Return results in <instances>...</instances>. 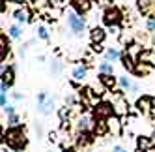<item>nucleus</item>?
<instances>
[{"instance_id":"nucleus-13","label":"nucleus","mask_w":155,"mask_h":152,"mask_svg":"<svg viewBox=\"0 0 155 152\" xmlns=\"http://www.w3.org/2000/svg\"><path fill=\"white\" fill-rule=\"evenodd\" d=\"M94 124H95V118L94 116H81L79 122H77V130L79 132H94Z\"/></svg>"},{"instance_id":"nucleus-23","label":"nucleus","mask_w":155,"mask_h":152,"mask_svg":"<svg viewBox=\"0 0 155 152\" xmlns=\"http://www.w3.org/2000/svg\"><path fill=\"white\" fill-rule=\"evenodd\" d=\"M94 133L97 137H105L107 133H110L108 132V122L107 120H95V124H94Z\"/></svg>"},{"instance_id":"nucleus-27","label":"nucleus","mask_w":155,"mask_h":152,"mask_svg":"<svg viewBox=\"0 0 155 152\" xmlns=\"http://www.w3.org/2000/svg\"><path fill=\"white\" fill-rule=\"evenodd\" d=\"M38 38L39 40H43V41H49V38H51V34H49V28L45 26V25H38Z\"/></svg>"},{"instance_id":"nucleus-20","label":"nucleus","mask_w":155,"mask_h":152,"mask_svg":"<svg viewBox=\"0 0 155 152\" xmlns=\"http://www.w3.org/2000/svg\"><path fill=\"white\" fill-rule=\"evenodd\" d=\"M118 85H120V88L121 90H127V92H138V85L137 83H133L127 75H124V77H120L118 79Z\"/></svg>"},{"instance_id":"nucleus-30","label":"nucleus","mask_w":155,"mask_h":152,"mask_svg":"<svg viewBox=\"0 0 155 152\" xmlns=\"http://www.w3.org/2000/svg\"><path fill=\"white\" fill-rule=\"evenodd\" d=\"M58 116H60L62 122H68V118H69V107H68V105L60 107V109H58Z\"/></svg>"},{"instance_id":"nucleus-10","label":"nucleus","mask_w":155,"mask_h":152,"mask_svg":"<svg viewBox=\"0 0 155 152\" xmlns=\"http://www.w3.org/2000/svg\"><path fill=\"white\" fill-rule=\"evenodd\" d=\"M153 71V62H146V60H138L137 62V66H135V71H133V73H135L137 75V77H148V75Z\"/></svg>"},{"instance_id":"nucleus-6","label":"nucleus","mask_w":155,"mask_h":152,"mask_svg":"<svg viewBox=\"0 0 155 152\" xmlns=\"http://www.w3.org/2000/svg\"><path fill=\"white\" fill-rule=\"evenodd\" d=\"M114 111H116V116H124L129 113V103L124 98V90H116L114 92Z\"/></svg>"},{"instance_id":"nucleus-29","label":"nucleus","mask_w":155,"mask_h":152,"mask_svg":"<svg viewBox=\"0 0 155 152\" xmlns=\"http://www.w3.org/2000/svg\"><path fill=\"white\" fill-rule=\"evenodd\" d=\"M15 126H21V118H19L17 113L8 116V128H15Z\"/></svg>"},{"instance_id":"nucleus-7","label":"nucleus","mask_w":155,"mask_h":152,"mask_svg":"<svg viewBox=\"0 0 155 152\" xmlns=\"http://www.w3.org/2000/svg\"><path fill=\"white\" fill-rule=\"evenodd\" d=\"M137 9L144 17H155V0H137Z\"/></svg>"},{"instance_id":"nucleus-34","label":"nucleus","mask_w":155,"mask_h":152,"mask_svg":"<svg viewBox=\"0 0 155 152\" xmlns=\"http://www.w3.org/2000/svg\"><path fill=\"white\" fill-rule=\"evenodd\" d=\"M0 105H2V109L8 105V92H0Z\"/></svg>"},{"instance_id":"nucleus-3","label":"nucleus","mask_w":155,"mask_h":152,"mask_svg":"<svg viewBox=\"0 0 155 152\" xmlns=\"http://www.w3.org/2000/svg\"><path fill=\"white\" fill-rule=\"evenodd\" d=\"M65 17H68V26L69 30L73 32L75 36H82V32L86 30V21L81 13H77L75 9H69L68 13H65Z\"/></svg>"},{"instance_id":"nucleus-37","label":"nucleus","mask_w":155,"mask_h":152,"mask_svg":"<svg viewBox=\"0 0 155 152\" xmlns=\"http://www.w3.org/2000/svg\"><path fill=\"white\" fill-rule=\"evenodd\" d=\"M62 152H79V148H77V147H65Z\"/></svg>"},{"instance_id":"nucleus-39","label":"nucleus","mask_w":155,"mask_h":152,"mask_svg":"<svg viewBox=\"0 0 155 152\" xmlns=\"http://www.w3.org/2000/svg\"><path fill=\"white\" fill-rule=\"evenodd\" d=\"M47 152H58V150H54V148H51V150H47Z\"/></svg>"},{"instance_id":"nucleus-2","label":"nucleus","mask_w":155,"mask_h":152,"mask_svg":"<svg viewBox=\"0 0 155 152\" xmlns=\"http://www.w3.org/2000/svg\"><path fill=\"white\" fill-rule=\"evenodd\" d=\"M116 111H114V103L112 102H107V100H101L94 105L92 109V116L95 120H108L110 116H114Z\"/></svg>"},{"instance_id":"nucleus-8","label":"nucleus","mask_w":155,"mask_h":152,"mask_svg":"<svg viewBox=\"0 0 155 152\" xmlns=\"http://www.w3.org/2000/svg\"><path fill=\"white\" fill-rule=\"evenodd\" d=\"M95 137H97V135H95L94 132H79V133H77V139H75V145H77V148L86 150L88 147L94 143Z\"/></svg>"},{"instance_id":"nucleus-5","label":"nucleus","mask_w":155,"mask_h":152,"mask_svg":"<svg viewBox=\"0 0 155 152\" xmlns=\"http://www.w3.org/2000/svg\"><path fill=\"white\" fill-rule=\"evenodd\" d=\"M54 107H56L54 105V98H51L47 90H41L38 94V113L43 116H49V115H52Z\"/></svg>"},{"instance_id":"nucleus-16","label":"nucleus","mask_w":155,"mask_h":152,"mask_svg":"<svg viewBox=\"0 0 155 152\" xmlns=\"http://www.w3.org/2000/svg\"><path fill=\"white\" fill-rule=\"evenodd\" d=\"M92 6H94L92 0H73V9L77 13H81V15L88 13L92 9Z\"/></svg>"},{"instance_id":"nucleus-21","label":"nucleus","mask_w":155,"mask_h":152,"mask_svg":"<svg viewBox=\"0 0 155 152\" xmlns=\"http://www.w3.org/2000/svg\"><path fill=\"white\" fill-rule=\"evenodd\" d=\"M107 122H108V132H110V133L116 135V137L121 135V122H120V118H118L116 115H114V116H110Z\"/></svg>"},{"instance_id":"nucleus-32","label":"nucleus","mask_w":155,"mask_h":152,"mask_svg":"<svg viewBox=\"0 0 155 152\" xmlns=\"http://www.w3.org/2000/svg\"><path fill=\"white\" fill-rule=\"evenodd\" d=\"M4 113H6L8 116H9V115H15V113H17V109H15V105H13V103H8V105L4 107Z\"/></svg>"},{"instance_id":"nucleus-18","label":"nucleus","mask_w":155,"mask_h":152,"mask_svg":"<svg viewBox=\"0 0 155 152\" xmlns=\"http://www.w3.org/2000/svg\"><path fill=\"white\" fill-rule=\"evenodd\" d=\"M121 66H124V70H127V71H135V66H137V62L133 60V55L125 49L124 53H121Z\"/></svg>"},{"instance_id":"nucleus-42","label":"nucleus","mask_w":155,"mask_h":152,"mask_svg":"<svg viewBox=\"0 0 155 152\" xmlns=\"http://www.w3.org/2000/svg\"><path fill=\"white\" fill-rule=\"evenodd\" d=\"M84 152H90V150H84Z\"/></svg>"},{"instance_id":"nucleus-41","label":"nucleus","mask_w":155,"mask_h":152,"mask_svg":"<svg viewBox=\"0 0 155 152\" xmlns=\"http://www.w3.org/2000/svg\"><path fill=\"white\" fill-rule=\"evenodd\" d=\"M97 152H105V150H97Z\"/></svg>"},{"instance_id":"nucleus-14","label":"nucleus","mask_w":155,"mask_h":152,"mask_svg":"<svg viewBox=\"0 0 155 152\" xmlns=\"http://www.w3.org/2000/svg\"><path fill=\"white\" fill-rule=\"evenodd\" d=\"M107 38V32L101 28V26H94L90 30V40H92V45H101Z\"/></svg>"},{"instance_id":"nucleus-43","label":"nucleus","mask_w":155,"mask_h":152,"mask_svg":"<svg viewBox=\"0 0 155 152\" xmlns=\"http://www.w3.org/2000/svg\"><path fill=\"white\" fill-rule=\"evenodd\" d=\"M153 124H155V118H153Z\"/></svg>"},{"instance_id":"nucleus-25","label":"nucleus","mask_w":155,"mask_h":152,"mask_svg":"<svg viewBox=\"0 0 155 152\" xmlns=\"http://www.w3.org/2000/svg\"><path fill=\"white\" fill-rule=\"evenodd\" d=\"M8 36L12 40H21V38H23V25H19V23L9 25L8 26Z\"/></svg>"},{"instance_id":"nucleus-28","label":"nucleus","mask_w":155,"mask_h":152,"mask_svg":"<svg viewBox=\"0 0 155 152\" xmlns=\"http://www.w3.org/2000/svg\"><path fill=\"white\" fill-rule=\"evenodd\" d=\"M51 71H52L54 75H60V73L64 71V64H62L60 60H56V58L51 60Z\"/></svg>"},{"instance_id":"nucleus-35","label":"nucleus","mask_w":155,"mask_h":152,"mask_svg":"<svg viewBox=\"0 0 155 152\" xmlns=\"http://www.w3.org/2000/svg\"><path fill=\"white\" fill-rule=\"evenodd\" d=\"M112 152H127V148L121 147V145H114V147H112Z\"/></svg>"},{"instance_id":"nucleus-26","label":"nucleus","mask_w":155,"mask_h":152,"mask_svg":"<svg viewBox=\"0 0 155 152\" xmlns=\"http://www.w3.org/2000/svg\"><path fill=\"white\" fill-rule=\"evenodd\" d=\"M97 70H99V73H110V75H112V73H114V64L103 58L101 62L97 64Z\"/></svg>"},{"instance_id":"nucleus-24","label":"nucleus","mask_w":155,"mask_h":152,"mask_svg":"<svg viewBox=\"0 0 155 152\" xmlns=\"http://www.w3.org/2000/svg\"><path fill=\"white\" fill-rule=\"evenodd\" d=\"M137 148H138V152H150L151 150V139L146 135H138L137 137Z\"/></svg>"},{"instance_id":"nucleus-36","label":"nucleus","mask_w":155,"mask_h":152,"mask_svg":"<svg viewBox=\"0 0 155 152\" xmlns=\"http://www.w3.org/2000/svg\"><path fill=\"white\" fill-rule=\"evenodd\" d=\"M12 96H13V100H15V102H21V100H23V98H25V96L21 94V92H13Z\"/></svg>"},{"instance_id":"nucleus-17","label":"nucleus","mask_w":155,"mask_h":152,"mask_svg":"<svg viewBox=\"0 0 155 152\" xmlns=\"http://www.w3.org/2000/svg\"><path fill=\"white\" fill-rule=\"evenodd\" d=\"M2 83H6L8 86H13L15 85V68L13 66H2Z\"/></svg>"},{"instance_id":"nucleus-12","label":"nucleus","mask_w":155,"mask_h":152,"mask_svg":"<svg viewBox=\"0 0 155 152\" xmlns=\"http://www.w3.org/2000/svg\"><path fill=\"white\" fill-rule=\"evenodd\" d=\"M13 19H15V23H19V25H26V23L32 21V13L28 12L26 8H17L13 12Z\"/></svg>"},{"instance_id":"nucleus-33","label":"nucleus","mask_w":155,"mask_h":152,"mask_svg":"<svg viewBox=\"0 0 155 152\" xmlns=\"http://www.w3.org/2000/svg\"><path fill=\"white\" fill-rule=\"evenodd\" d=\"M75 103H77V98L73 94H69L68 98H65V105H68V107H75Z\"/></svg>"},{"instance_id":"nucleus-38","label":"nucleus","mask_w":155,"mask_h":152,"mask_svg":"<svg viewBox=\"0 0 155 152\" xmlns=\"http://www.w3.org/2000/svg\"><path fill=\"white\" fill-rule=\"evenodd\" d=\"M94 51H95V53H105V49H103L101 45H94Z\"/></svg>"},{"instance_id":"nucleus-15","label":"nucleus","mask_w":155,"mask_h":152,"mask_svg":"<svg viewBox=\"0 0 155 152\" xmlns=\"http://www.w3.org/2000/svg\"><path fill=\"white\" fill-rule=\"evenodd\" d=\"M86 75H88V66L86 64H79V66H75L73 71H71V79L75 83H82L86 79Z\"/></svg>"},{"instance_id":"nucleus-9","label":"nucleus","mask_w":155,"mask_h":152,"mask_svg":"<svg viewBox=\"0 0 155 152\" xmlns=\"http://www.w3.org/2000/svg\"><path fill=\"white\" fill-rule=\"evenodd\" d=\"M151 109H155V107H153V96L144 94V96H140L138 100H137V111H138V113L148 115Z\"/></svg>"},{"instance_id":"nucleus-40","label":"nucleus","mask_w":155,"mask_h":152,"mask_svg":"<svg viewBox=\"0 0 155 152\" xmlns=\"http://www.w3.org/2000/svg\"><path fill=\"white\" fill-rule=\"evenodd\" d=\"M153 107H155V96H153Z\"/></svg>"},{"instance_id":"nucleus-11","label":"nucleus","mask_w":155,"mask_h":152,"mask_svg":"<svg viewBox=\"0 0 155 152\" xmlns=\"http://www.w3.org/2000/svg\"><path fill=\"white\" fill-rule=\"evenodd\" d=\"M12 53V45H9V36L6 32L0 34V62H6V58Z\"/></svg>"},{"instance_id":"nucleus-19","label":"nucleus","mask_w":155,"mask_h":152,"mask_svg":"<svg viewBox=\"0 0 155 152\" xmlns=\"http://www.w3.org/2000/svg\"><path fill=\"white\" fill-rule=\"evenodd\" d=\"M121 53L124 51H120L118 47H107L105 49V53H103V57H105V60H108V62H118V60H121Z\"/></svg>"},{"instance_id":"nucleus-22","label":"nucleus","mask_w":155,"mask_h":152,"mask_svg":"<svg viewBox=\"0 0 155 152\" xmlns=\"http://www.w3.org/2000/svg\"><path fill=\"white\" fill-rule=\"evenodd\" d=\"M99 83H101L105 88H108V90H112L114 86H116V77H112L110 73H99Z\"/></svg>"},{"instance_id":"nucleus-31","label":"nucleus","mask_w":155,"mask_h":152,"mask_svg":"<svg viewBox=\"0 0 155 152\" xmlns=\"http://www.w3.org/2000/svg\"><path fill=\"white\" fill-rule=\"evenodd\" d=\"M144 25H146V30L148 32H155V17H148Z\"/></svg>"},{"instance_id":"nucleus-1","label":"nucleus","mask_w":155,"mask_h":152,"mask_svg":"<svg viewBox=\"0 0 155 152\" xmlns=\"http://www.w3.org/2000/svg\"><path fill=\"white\" fill-rule=\"evenodd\" d=\"M2 143L8 145V148H12L15 152H25L28 147V137L23 126H15V128H8L2 132Z\"/></svg>"},{"instance_id":"nucleus-4","label":"nucleus","mask_w":155,"mask_h":152,"mask_svg":"<svg viewBox=\"0 0 155 152\" xmlns=\"http://www.w3.org/2000/svg\"><path fill=\"white\" fill-rule=\"evenodd\" d=\"M103 23H105V26H108V28H114V26H120L121 23H124V13L120 12L118 8H114V6H108L105 12H103Z\"/></svg>"}]
</instances>
